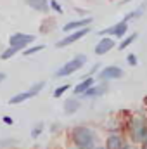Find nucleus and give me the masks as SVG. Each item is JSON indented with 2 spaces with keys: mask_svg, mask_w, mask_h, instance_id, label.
I'll return each instance as SVG.
<instances>
[{
  "mask_svg": "<svg viewBox=\"0 0 147 149\" xmlns=\"http://www.w3.org/2000/svg\"><path fill=\"white\" fill-rule=\"evenodd\" d=\"M142 149H147V132H146V137L142 141Z\"/></svg>",
  "mask_w": 147,
  "mask_h": 149,
  "instance_id": "obj_27",
  "label": "nucleus"
},
{
  "mask_svg": "<svg viewBox=\"0 0 147 149\" xmlns=\"http://www.w3.org/2000/svg\"><path fill=\"white\" fill-rule=\"evenodd\" d=\"M28 5L38 12H49V9H50L49 0H28Z\"/></svg>",
  "mask_w": 147,
  "mask_h": 149,
  "instance_id": "obj_14",
  "label": "nucleus"
},
{
  "mask_svg": "<svg viewBox=\"0 0 147 149\" xmlns=\"http://www.w3.org/2000/svg\"><path fill=\"white\" fill-rule=\"evenodd\" d=\"M71 141L76 149H97L95 134L90 127L78 125L71 130Z\"/></svg>",
  "mask_w": 147,
  "mask_h": 149,
  "instance_id": "obj_1",
  "label": "nucleus"
},
{
  "mask_svg": "<svg viewBox=\"0 0 147 149\" xmlns=\"http://www.w3.org/2000/svg\"><path fill=\"white\" fill-rule=\"evenodd\" d=\"M68 88H69V85H68V83H64V85L57 87V88L54 90V97H55V99H57V97H61V95H62V94H64V92H66Z\"/></svg>",
  "mask_w": 147,
  "mask_h": 149,
  "instance_id": "obj_22",
  "label": "nucleus"
},
{
  "mask_svg": "<svg viewBox=\"0 0 147 149\" xmlns=\"http://www.w3.org/2000/svg\"><path fill=\"white\" fill-rule=\"evenodd\" d=\"M43 87H45V81H37L35 85H31V87H30V90H28V92L35 97V95H38V94L43 90Z\"/></svg>",
  "mask_w": 147,
  "mask_h": 149,
  "instance_id": "obj_19",
  "label": "nucleus"
},
{
  "mask_svg": "<svg viewBox=\"0 0 147 149\" xmlns=\"http://www.w3.org/2000/svg\"><path fill=\"white\" fill-rule=\"evenodd\" d=\"M126 33H128V23H126V21H119V23L112 24V26L106 28V30H101L97 35H99V37H104V35H112V37L123 38Z\"/></svg>",
  "mask_w": 147,
  "mask_h": 149,
  "instance_id": "obj_5",
  "label": "nucleus"
},
{
  "mask_svg": "<svg viewBox=\"0 0 147 149\" xmlns=\"http://www.w3.org/2000/svg\"><path fill=\"white\" fill-rule=\"evenodd\" d=\"M123 70L119 66H106L101 73H99V78L104 80V81H109V80H119L123 78Z\"/></svg>",
  "mask_w": 147,
  "mask_h": 149,
  "instance_id": "obj_7",
  "label": "nucleus"
},
{
  "mask_svg": "<svg viewBox=\"0 0 147 149\" xmlns=\"http://www.w3.org/2000/svg\"><path fill=\"white\" fill-rule=\"evenodd\" d=\"M146 132H147V120L142 118V116H133L130 120V125H128V134H130L132 141L142 144V141L146 137Z\"/></svg>",
  "mask_w": 147,
  "mask_h": 149,
  "instance_id": "obj_3",
  "label": "nucleus"
},
{
  "mask_svg": "<svg viewBox=\"0 0 147 149\" xmlns=\"http://www.w3.org/2000/svg\"><path fill=\"white\" fill-rule=\"evenodd\" d=\"M17 52H19V50H17L16 47H7V49H5V50H3V52L0 54V59H2V61H7V59L14 57V56H16Z\"/></svg>",
  "mask_w": 147,
  "mask_h": 149,
  "instance_id": "obj_16",
  "label": "nucleus"
},
{
  "mask_svg": "<svg viewBox=\"0 0 147 149\" xmlns=\"http://www.w3.org/2000/svg\"><path fill=\"white\" fill-rule=\"evenodd\" d=\"M45 47H47V45L40 43V45H35V47H31V49H26V50H24V56H33V54H37V52H42V50H45Z\"/></svg>",
  "mask_w": 147,
  "mask_h": 149,
  "instance_id": "obj_20",
  "label": "nucleus"
},
{
  "mask_svg": "<svg viewBox=\"0 0 147 149\" xmlns=\"http://www.w3.org/2000/svg\"><path fill=\"white\" fill-rule=\"evenodd\" d=\"M33 42H35V35H28V33H12L9 37V45L10 47H16L17 50L28 47Z\"/></svg>",
  "mask_w": 147,
  "mask_h": 149,
  "instance_id": "obj_4",
  "label": "nucleus"
},
{
  "mask_svg": "<svg viewBox=\"0 0 147 149\" xmlns=\"http://www.w3.org/2000/svg\"><path fill=\"white\" fill-rule=\"evenodd\" d=\"M50 9H54L55 12H59V14H62V7L55 2V0H50Z\"/></svg>",
  "mask_w": 147,
  "mask_h": 149,
  "instance_id": "obj_24",
  "label": "nucleus"
},
{
  "mask_svg": "<svg viewBox=\"0 0 147 149\" xmlns=\"http://www.w3.org/2000/svg\"><path fill=\"white\" fill-rule=\"evenodd\" d=\"M116 47V42L109 37H104L97 45H95V49H94V52L97 54V56H104V54H107L109 50H112Z\"/></svg>",
  "mask_w": 147,
  "mask_h": 149,
  "instance_id": "obj_8",
  "label": "nucleus"
},
{
  "mask_svg": "<svg viewBox=\"0 0 147 149\" xmlns=\"http://www.w3.org/2000/svg\"><path fill=\"white\" fill-rule=\"evenodd\" d=\"M33 95L28 92V90H24V92H19V94H16V95H12L10 99H9V104L10 106H16V104H21V102H26L28 99H31Z\"/></svg>",
  "mask_w": 147,
  "mask_h": 149,
  "instance_id": "obj_15",
  "label": "nucleus"
},
{
  "mask_svg": "<svg viewBox=\"0 0 147 149\" xmlns=\"http://www.w3.org/2000/svg\"><path fill=\"white\" fill-rule=\"evenodd\" d=\"M125 148V141L119 134H111L106 141V149H123Z\"/></svg>",
  "mask_w": 147,
  "mask_h": 149,
  "instance_id": "obj_11",
  "label": "nucleus"
},
{
  "mask_svg": "<svg viewBox=\"0 0 147 149\" xmlns=\"http://www.w3.org/2000/svg\"><path fill=\"white\" fill-rule=\"evenodd\" d=\"M142 12H144V7H140L139 10H133V12H128L126 16H125V19L123 21H132V19H135V17H139V16H142Z\"/></svg>",
  "mask_w": 147,
  "mask_h": 149,
  "instance_id": "obj_21",
  "label": "nucleus"
},
{
  "mask_svg": "<svg viewBox=\"0 0 147 149\" xmlns=\"http://www.w3.org/2000/svg\"><path fill=\"white\" fill-rule=\"evenodd\" d=\"M92 24V17H85V19H76V21H71L64 26V31L69 33V31H76V30H81V28H88Z\"/></svg>",
  "mask_w": 147,
  "mask_h": 149,
  "instance_id": "obj_10",
  "label": "nucleus"
},
{
  "mask_svg": "<svg viewBox=\"0 0 147 149\" xmlns=\"http://www.w3.org/2000/svg\"><path fill=\"white\" fill-rule=\"evenodd\" d=\"M126 63H128L130 66H137V64H139L137 56H135V54H128V56H126Z\"/></svg>",
  "mask_w": 147,
  "mask_h": 149,
  "instance_id": "obj_23",
  "label": "nucleus"
},
{
  "mask_svg": "<svg viewBox=\"0 0 147 149\" xmlns=\"http://www.w3.org/2000/svg\"><path fill=\"white\" fill-rule=\"evenodd\" d=\"M5 78H7V74H5V73H0V81H3Z\"/></svg>",
  "mask_w": 147,
  "mask_h": 149,
  "instance_id": "obj_29",
  "label": "nucleus"
},
{
  "mask_svg": "<svg viewBox=\"0 0 147 149\" xmlns=\"http://www.w3.org/2000/svg\"><path fill=\"white\" fill-rule=\"evenodd\" d=\"M92 85H94V78H92V76H88V78H85L83 81H80V83L74 87L73 94H74V95H83V94L92 87Z\"/></svg>",
  "mask_w": 147,
  "mask_h": 149,
  "instance_id": "obj_12",
  "label": "nucleus"
},
{
  "mask_svg": "<svg viewBox=\"0 0 147 149\" xmlns=\"http://www.w3.org/2000/svg\"><path fill=\"white\" fill-rule=\"evenodd\" d=\"M12 142H16V141H14V139H0V146H2V148L12 146Z\"/></svg>",
  "mask_w": 147,
  "mask_h": 149,
  "instance_id": "obj_25",
  "label": "nucleus"
},
{
  "mask_svg": "<svg viewBox=\"0 0 147 149\" xmlns=\"http://www.w3.org/2000/svg\"><path fill=\"white\" fill-rule=\"evenodd\" d=\"M97 149H106V148H97Z\"/></svg>",
  "mask_w": 147,
  "mask_h": 149,
  "instance_id": "obj_30",
  "label": "nucleus"
},
{
  "mask_svg": "<svg viewBox=\"0 0 147 149\" xmlns=\"http://www.w3.org/2000/svg\"><path fill=\"white\" fill-rule=\"evenodd\" d=\"M2 121H3V123H7V125H12V123H14V120H12L10 116H3V118H2Z\"/></svg>",
  "mask_w": 147,
  "mask_h": 149,
  "instance_id": "obj_26",
  "label": "nucleus"
},
{
  "mask_svg": "<svg viewBox=\"0 0 147 149\" xmlns=\"http://www.w3.org/2000/svg\"><path fill=\"white\" fill-rule=\"evenodd\" d=\"M87 33H90V28H81V30H76V31H73V33L66 35L62 40H59V42L55 43V47H57V49L68 47V45H71V43H74V42L81 40L83 37H87Z\"/></svg>",
  "mask_w": 147,
  "mask_h": 149,
  "instance_id": "obj_6",
  "label": "nucleus"
},
{
  "mask_svg": "<svg viewBox=\"0 0 147 149\" xmlns=\"http://www.w3.org/2000/svg\"><path fill=\"white\" fill-rule=\"evenodd\" d=\"M107 88H109V87H107V83H106V81H102V83H99V85H92V87L83 94V95H85V97H90V99H95V97L104 95V94L107 92Z\"/></svg>",
  "mask_w": 147,
  "mask_h": 149,
  "instance_id": "obj_9",
  "label": "nucleus"
},
{
  "mask_svg": "<svg viewBox=\"0 0 147 149\" xmlns=\"http://www.w3.org/2000/svg\"><path fill=\"white\" fill-rule=\"evenodd\" d=\"M87 63V56L85 54H76L71 61H68L66 64H62L57 71H55V78H62V76H69V74L76 73L78 70H81Z\"/></svg>",
  "mask_w": 147,
  "mask_h": 149,
  "instance_id": "obj_2",
  "label": "nucleus"
},
{
  "mask_svg": "<svg viewBox=\"0 0 147 149\" xmlns=\"http://www.w3.org/2000/svg\"><path fill=\"white\" fill-rule=\"evenodd\" d=\"M43 128H45V123H43V121L37 123V125L31 128V139H38V137L43 134Z\"/></svg>",
  "mask_w": 147,
  "mask_h": 149,
  "instance_id": "obj_18",
  "label": "nucleus"
},
{
  "mask_svg": "<svg viewBox=\"0 0 147 149\" xmlns=\"http://www.w3.org/2000/svg\"><path fill=\"white\" fill-rule=\"evenodd\" d=\"M80 108H81V102L76 99V95L71 97V99H66V101H64V113H66V114H74Z\"/></svg>",
  "mask_w": 147,
  "mask_h": 149,
  "instance_id": "obj_13",
  "label": "nucleus"
},
{
  "mask_svg": "<svg viewBox=\"0 0 147 149\" xmlns=\"http://www.w3.org/2000/svg\"><path fill=\"white\" fill-rule=\"evenodd\" d=\"M137 38H139V35H137V33H132L130 37H126L123 42H121V43H119V47H118V49H119V50H125V49H126V47H130V45H132Z\"/></svg>",
  "mask_w": 147,
  "mask_h": 149,
  "instance_id": "obj_17",
  "label": "nucleus"
},
{
  "mask_svg": "<svg viewBox=\"0 0 147 149\" xmlns=\"http://www.w3.org/2000/svg\"><path fill=\"white\" fill-rule=\"evenodd\" d=\"M123 149H137V148H135L133 144H125V148H123Z\"/></svg>",
  "mask_w": 147,
  "mask_h": 149,
  "instance_id": "obj_28",
  "label": "nucleus"
}]
</instances>
